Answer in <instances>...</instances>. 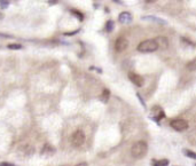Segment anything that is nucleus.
I'll return each instance as SVG.
<instances>
[{"label": "nucleus", "instance_id": "3", "mask_svg": "<svg viewBox=\"0 0 196 166\" xmlns=\"http://www.w3.org/2000/svg\"><path fill=\"white\" fill-rule=\"evenodd\" d=\"M85 142V133L81 131V129H77L73 132L72 136H71V143L73 147L78 148V147H81Z\"/></svg>", "mask_w": 196, "mask_h": 166}, {"label": "nucleus", "instance_id": "14", "mask_svg": "<svg viewBox=\"0 0 196 166\" xmlns=\"http://www.w3.org/2000/svg\"><path fill=\"white\" fill-rule=\"evenodd\" d=\"M113 28H114V22H113V21H108L106 29H107L108 31H111V29H113Z\"/></svg>", "mask_w": 196, "mask_h": 166}, {"label": "nucleus", "instance_id": "8", "mask_svg": "<svg viewBox=\"0 0 196 166\" xmlns=\"http://www.w3.org/2000/svg\"><path fill=\"white\" fill-rule=\"evenodd\" d=\"M153 115H155L153 118L156 120V122H158V120H161L162 118H164V111L159 108V107H154L153 108Z\"/></svg>", "mask_w": 196, "mask_h": 166}, {"label": "nucleus", "instance_id": "7", "mask_svg": "<svg viewBox=\"0 0 196 166\" xmlns=\"http://www.w3.org/2000/svg\"><path fill=\"white\" fill-rule=\"evenodd\" d=\"M156 45H157V48H161V49H165L167 48L169 46V40L165 38V37H157L156 39H154Z\"/></svg>", "mask_w": 196, "mask_h": 166}, {"label": "nucleus", "instance_id": "2", "mask_svg": "<svg viewBox=\"0 0 196 166\" xmlns=\"http://www.w3.org/2000/svg\"><path fill=\"white\" fill-rule=\"evenodd\" d=\"M157 49L158 48H157V45H156L154 39L143 40L138 45V50L141 53H151V52H155Z\"/></svg>", "mask_w": 196, "mask_h": 166}, {"label": "nucleus", "instance_id": "1", "mask_svg": "<svg viewBox=\"0 0 196 166\" xmlns=\"http://www.w3.org/2000/svg\"><path fill=\"white\" fill-rule=\"evenodd\" d=\"M147 151H148V145L145 141H137L131 148V153L137 159L145 157Z\"/></svg>", "mask_w": 196, "mask_h": 166}, {"label": "nucleus", "instance_id": "4", "mask_svg": "<svg viewBox=\"0 0 196 166\" xmlns=\"http://www.w3.org/2000/svg\"><path fill=\"white\" fill-rule=\"evenodd\" d=\"M171 127L178 132H181V131H186L188 128V122L185 120V119H173L171 123H170Z\"/></svg>", "mask_w": 196, "mask_h": 166}, {"label": "nucleus", "instance_id": "10", "mask_svg": "<svg viewBox=\"0 0 196 166\" xmlns=\"http://www.w3.org/2000/svg\"><path fill=\"white\" fill-rule=\"evenodd\" d=\"M169 161L166 159H162V160H157V161H154V166H167Z\"/></svg>", "mask_w": 196, "mask_h": 166}, {"label": "nucleus", "instance_id": "16", "mask_svg": "<svg viewBox=\"0 0 196 166\" xmlns=\"http://www.w3.org/2000/svg\"><path fill=\"white\" fill-rule=\"evenodd\" d=\"M76 166H88V165H87V163H79Z\"/></svg>", "mask_w": 196, "mask_h": 166}, {"label": "nucleus", "instance_id": "11", "mask_svg": "<svg viewBox=\"0 0 196 166\" xmlns=\"http://www.w3.org/2000/svg\"><path fill=\"white\" fill-rule=\"evenodd\" d=\"M109 96H110V92H109L108 90H105V91L102 92V100H103L105 102H107L108 99H109Z\"/></svg>", "mask_w": 196, "mask_h": 166}, {"label": "nucleus", "instance_id": "15", "mask_svg": "<svg viewBox=\"0 0 196 166\" xmlns=\"http://www.w3.org/2000/svg\"><path fill=\"white\" fill-rule=\"evenodd\" d=\"M185 155H186V156H188V157H190L191 159H195V157H196V156H195V153H193L191 151H188V150H186V151H185Z\"/></svg>", "mask_w": 196, "mask_h": 166}, {"label": "nucleus", "instance_id": "17", "mask_svg": "<svg viewBox=\"0 0 196 166\" xmlns=\"http://www.w3.org/2000/svg\"><path fill=\"white\" fill-rule=\"evenodd\" d=\"M0 17H1V15H0Z\"/></svg>", "mask_w": 196, "mask_h": 166}, {"label": "nucleus", "instance_id": "5", "mask_svg": "<svg viewBox=\"0 0 196 166\" xmlns=\"http://www.w3.org/2000/svg\"><path fill=\"white\" fill-rule=\"evenodd\" d=\"M127 46H129V41L124 37H118L116 39V41H115V49L117 52H119V53L124 52L127 48Z\"/></svg>", "mask_w": 196, "mask_h": 166}, {"label": "nucleus", "instance_id": "12", "mask_svg": "<svg viewBox=\"0 0 196 166\" xmlns=\"http://www.w3.org/2000/svg\"><path fill=\"white\" fill-rule=\"evenodd\" d=\"M195 63H196V61L195 60H193L191 62H189V63H187V68L189 69V70H195Z\"/></svg>", "mask_w": 196, "mask_h": 166}, {"label": "nucleus", "instance_id": "6", "mask_svg": "<svg viewBox=\"0 0 196 166\" xmlns=\"http://www.w3.org/2000/svg\"><path fill=\"white\" fill-rule=\"evenodd\" d=\"M129 78H130V80L133 82V84H134L135 86H138V87H141V86H143V84H145V79H143V77H141V76L138 74V73L130 72V73H129Z\"/></svg>", "mask_w": 196, "mask_h": 166}, {"label": "nucleus", "instance_id": "13", "mask_svg": "<svg viewBox=\"0 0 196 166\" xmlns=\"http://www.w3.org/2000/svg\"><path fill=\"white\" fill-rule=\"evenodd\" d=\"M8 48H11V49H21L22 46L17 45V44H11V45H8Z\"/></svg>", "mask_w": 196, "mask_h": 166}, {"label": "nucleus", "instance_id": "9", "mask_svg": "<svg viewBox=\"0 0 196 166\" xmlns=\"http://www.w3.org/2000/svg\"><path fill=\"white\" fill-rule=\"evenodd\" d=\"M119 21L122 22V23H130L131 21H132V15L130 14V13H127V12H124V13H122L121 15H119Z\"/></svg>", "mask_w": 196, "mask_h": 166}]
</instances>
